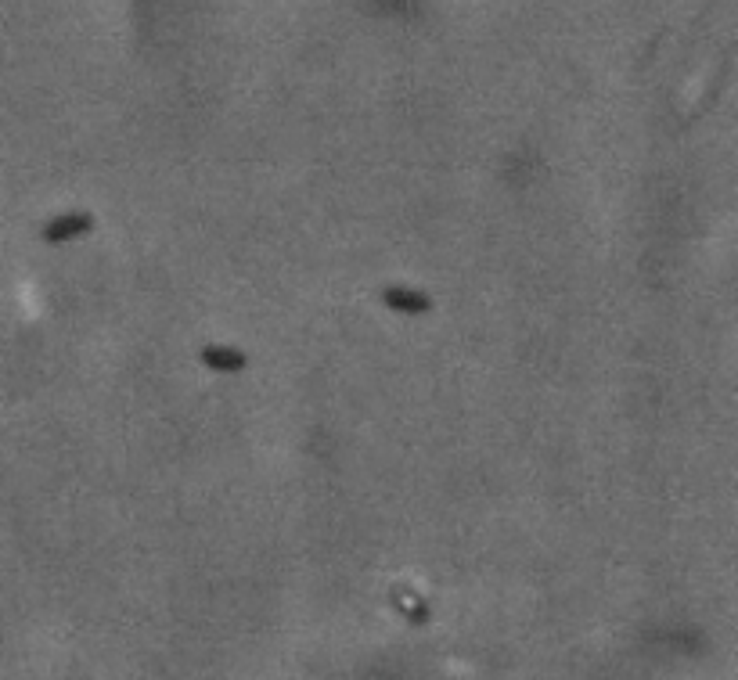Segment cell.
I'll return each instance as SVG.
<instances>
[{
    "instance_id": "cell-1",
    "label": "cell",
    "mask_w": 738,
    "mask_h": 680,
    "mask_svg": "<svg viewBox=\"0 0 738 680\" xmlns=\"http://www.w3.org/2000/svg\"><path fill=\"white\" fill-rule=\"evenodd\" d=\"M90 231H94V216L90 213H65V216H54L51 224L40 231V238L51 245H62L72 242V238H83Z\"/></svg>"
},
{
    "instance_id": "cell-2",
    "label": "cell",
    "mask_w": 738,
    "mask_h": 680,
    "mask_svg": "<svg viewBox=\"0 0 738 680\" xmlns=\"http://www.w3.org/2000/svg\"><path fill=\"white\" fill-rule=\"evenodd\" d=\"M382 303H386L389 310H396V314H407V317H422L432 310V299L425 296V292H418V288H404V285L382 288Z\"/></svg>"
},
{
    "instance_id": "cell-3",
    "label": "cell",
    "mask_w": 738,
    "mask_h": 680,
    "mask_svg": "<svg viewBox=\"0 0 738 680\" xmlns=\"http://www.w3.org/2000/svg\"><path fill=\"white\" fill-rule=\"evenodd\" d=\"M202 364L216 375H238L249 367V357H245L242 349H231V346H206L202 349Z\"/></svg>"
}]
</instances>
